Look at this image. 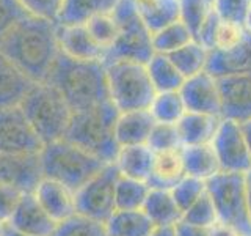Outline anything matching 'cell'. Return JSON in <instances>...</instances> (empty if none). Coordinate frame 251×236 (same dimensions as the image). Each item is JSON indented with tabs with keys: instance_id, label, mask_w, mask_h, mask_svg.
<instances>
[{
	"instance_id": "4316f807",
	"label": "cell",
	"mask_w": 251,
	"mask_h": 236,
	"mask_svg": "<svg viewBox=\"0 0 251 236\" xmlns=\"http://www.w3.org/2000/svg\"><path fill=\"white\" fill-rule=\"evenodd\" d=\"M184 167L188 177L207 181L222 172L212 144L182 147Z\"/></svg>"
},
{
	"instance_id": "ffe728a7",
	"label": "cell",
	"mask_w": 251,
	"mask_h": 236,
	"mask_svg": "<svg viewBox=\"0 0 251 236\" xmlns=\"http://www.w3.org/2000/svg\"><path fill=\"white\" fill-rule=\"evenodd\" d=\"M154 124L155 120L148 109L120 112L115 124V136L118 145H146Z\"/></svg>"
},
{
	"instance_id": "ee69618b",
	"label": "cell",
	"mask_w": 251,
	"mask_h": 236,
	"mask_svg": "<svg viewBox=\"0 0 251 236\" xmlns=\"http://www.w3.org/2000/svg\"><path fill=\"white\" fill-rule=\"evenodd\" d=\"M21 3L33 16L55 21L60 10L61 0H21Z\"/></svg>"
},
{
	"instance_id": "f5cc1de1",
	"label": "cell",
	"mask_w": 251,
	"mask_h": 236,
	"mask_svg": "<svg viewBox=\"0 0 251 236\" xmlns=\"http://www.w3.org/2000/svg\"><path fill=\"white\" fill-rule=\"evenodd\" d=\"M3 232H5V225L0 224V236H3Z\"/></svg>"
},
{
	"instance_id": "1f68e13d",
	"label": "cell",
	"mask_w": 251,
	"mask_h": 236,
	"mask_svg": "<svg viewBox=\"0 0 251 236\" xmlns=\"http://www.w3.org/2000/svg\"><path fill=\"white\" fill-rule=\"evenodd\" d=\"M193 41V35L185 24L177 19L152 33V46L157 54H171Z\"/></svg>"
},
{
	"instance_id": "e0dca14e",
	"label": "cell",
	"mask_w": 251,
	"mask_h": 236,
	"mask_svg": "<svg viewBox=\"0 0 251 236\" xmlns=\"http://www.w3.org/2000/svg\"><path fill=\"white\" fill-rule=\"evenodd\" d=\"M57 39L60 51L68 57L75 60H98L104 63L105 49L94 41L85 24H77V26L57 24Z\"/></svg>"
},
{
	"instance_id": "484cf974",
	"label": "cell",
	"mask_w": 251,
	"mask_h": 236,
	"mask_svg": "<svg viewBox=\"0 0 251 236\" xmlns=\"http://www.w3.org/2000/svg\"><path fill=\"white\" fill-rule=\"evenodd\" d=\"M154 230L143 209H116L105 222L107 236H151Z\"/></svg>"
},
{
	"instance_id": "4dcf8cb0",
	"label": "cell",
	"mask_w": 251,
	"mask_h": 236,
	"mask_svg": "<svg viewBox=\"0 0 251 236\" xmlns=\"http://www.w3.org/2000/svg\"><path fill=\"white\" fill-rule=\"evenodd\" d=\"M155 123H171L176 124L187 112L184 99L179 91H160L155 93V96L149 106Z\"/></svg>"
},
{
	"instance_id": "52a82bcc",
	"label": "cell",
	"mask_w": 251,
	"mask_h": 236,
	"mask_svg": "<svg viewBox=\"0 0 251 236\" xmlns=\"http://www.w3.org/2000/svg\"><path fill=\"white\" fill-rule=\"evenodd\" d=\"M105 68L110 101L120 112L149 109L157 91L145 63L115 61Z\"/></svg>"
},
{
	"instance_id": "d590c367",
	"label": "cell",
	"mask_w": 251,
	"mask_h": 236,
	"mask_svg": "<svg viewBox=\"0 0 251 236\" xmlns=\"http://www.w3.org/2000/svg\"><path fill=\"white\" fill-rule=\"evenodd\" d=\"M50 236H107V232L105 224L82 214H74L73 217L57 224Z\"/></svg>"
},
{
	"instance_id": "6da1fadb",
	"label": "cell",
	"mask_w": 251,
	"mask_h": 236,
	"mask_svg": "<svg viewBox=\"0 0 251 236\" xmlns=\"http://www.w3.org/2000/svg\"><path fill=\"white\" fill-rule=\"evenodd\" d=\"M0 52L35 84L46 82L61 52L57 22L30 14L0 39Z\"/></svg>"
},
{
	"instance_id": "681fc988",
	"label": "cell",
	"mask_w": 251,
	"mask_h": 236,
	"mask_svg": "<svg viewBox=\"0 0 251 236\" xmlns=\"http://www.w3.org/2000/svg\"><path fill=\"white\" fill-rule=\"evenodd\" d=\"M245 183H247V199H248V211L251 219V169L245 173Z\"/></svg>"
},
{
	"instance_id": "5b68a950",
	"label": "cell",
	"mask_w": 251,
	"mask_h": 236,
	"mask_svg": "<svg viewBox=\"0 0 251 236\" xmlns=\"http://www.w3.org/2000/svg\"><path fill=\"white\" fill-rule=\"evenodd\" d=\"M21 109L44 145L65 137L74 114L60 91L47 82L35 84Z\"/></svg>"
},
{
	"instance_id": "bcb514c9",
	"label": "cell",
	"mask_w": 251,
	"mask_h": 236,
	"mask_svg": "<svg viewBox=\"0 0 251 236\" xmlns=\"http://www.w3.org/2000/svg\"><path fill=\"white\" fill-rule=\"evenodd\" d=\"M209 236H240V235L235 230H232L231 227H227L220 222V220H217L214 225L209 227Z\"/></svg>"
},
{
	"instance_id": "277c9868",
	"label": "cell",
	"mask_w": 251,
	"mask_h": 236,
	"mask_svg": "<svg viewBox=\"0 0 251 236\" xmlns=\"http://www.w3.org/2000/svg\"><path fill=\"white\" fill-rule=\"evenodd\" d=\"M39 159L44 178L58 181L74 192L107 165L96 156L65 139L44 145L39 153Z\"/></svg>"
},
{
	"instance_id": "f35d334b",
	"label": "cell",
	"mask_w": 251,
	"mask_h": 236,
	"mask_svg": "<svg viewBox=\"0 0 251 236\" xmlns=\"http://www.w3.org/2000/svg\"><path fill=\"white\" fill-rule=\"evenodd\" d=\"M146 145L151 148L154 153L182 148V142H180V137H179L177 126L171 123H155L151 134H149Z\"/></svg>"
},
{
	"instance_id": "ab89813d",
	"label": "cell",
	"mask_w": 251,
	"mask_h": 236,
	"mask_svg": "<svg viewBox=\"0 0 251 236\" xmlns=\"http://www.w3.org/2000/svg\"><path fill=\"white\" fill-rule=\"evenodd\" d=\"M182 220L190 225L204 227V228L214 225L218 220V217H217V211H215L214 202H212L210 195L206 192L200 200H196L192 206L184 212Z\"/></svg>"
},
{
	"instance_id": "f907efd6",
	"label": "cell",
	"mask_w": 251,
	"mask_h": 236,
	"mask_svg": "<svg viewBox=\"0 0 251 236\" xmlns=\"http://www.w3.org/2000/svg\"><path fill=\"white\" fill-rule=\"evenodd\" d=\"M3 236H28V235H24L18 230H14L10 225H5V232H3Z\"/></svg>"
},
{
	"instance_id": "30bf717a",
	"label": "cell",
	"mask_w": 251,
	"mask_h": 236,
	"mask_svg": "<svg viewBox=\"0 0 251 236\" xmlns=\"http://www.w3.org/2000/svg\"><path fill=\"white\" fill-rule=\"evenodd\" d=\"M43 140L35 132L21 106L0 109V153L39 154Z\"/></svg>"
},
{
	"instance_id": "9a60e30c",
	"label": "cell",
	"mask_w": 251,
	"mask_h": 236,
	"mask_svg": "<svg viewBox=\"0 0 251 236\" xmlns=\"http://www.w3.org/2000/svg\"><path fill=\"white\" fill-rule=\"evenodd\" d=\"M6 225L28 236H50L57 222L38 203L33 192H25L10 224Z\"/></svg>"
},
{
	"instance_id": "ac0fdd59",
	"label": "cell",
	"mask_w": 251,
	"mask_h": 236,
	"mask_svg": "<svg viewBox=\"0 0 251 236\" xmlns=\"http://www.w3.org/2000/svg\"><path fill=\"white\" fill-rule=\"evenodd\" d=\"M206 71L214 77L251 73V33L226 51H209Z\"/></svg>"
},
{
	"instance_id": "2e32d148",
	"label": "cell",
	"mask_w": 251,
	"mask_h": 236,
	"mask_svg": "<svg viewBox=\"0 0 251 236\" xmlns=\"http://www.w3.org/2000/svg\"><path fill=\"white\" fill-rule=\"evenodd\" d=\"M33 194L38 203L57 224L77 214L75 192L68 186L58 183V181L43 178Z\"/></svg>"
},
{
	"instance_id": "c3c4849f",
	"label": "cell",
	"mask_w": 251,
	"mask_h": 236,
	"mask_svg": "<svg viewBox=\"0 0 251 236\" xmlns=\"http://www.w3.org/2000/svg\"><path fill=\"white\" fill-rule=\"evenodd\" d=\"M151 236H177V235H176V227H162V228H155Z\"/></svg>"
},
{
	"instance_id": "74e56055",
	"label": "cell",
	"mask_w": 251,
	"mask_h": 236,
	"mask_svg": "<svg viewBox=\"0 0 251 236\" xmlns=\"http://www.w3.org/2000/svg\"><path fill=\"white\" fill-rule=\"evenodd\" d=\"M170 192L173 195V199H175L176 205L179 206V209L182 211V214H184L196 200H200L201 197L207 192V184H206V181H202L200 178L185 175Z\"/></svg>"
},
{
	"instance_id": "9c48e42d",
	"label": "cell",
	"mask_w": 251,
	"mask_h": 236,
	"mask_svg": "<svg viewBox=\"0 0 251 236\" xmlns=\"http://www.w3.org/2000/svg\"><path fill=\"white\" fill-rule=\"evenodd\" d=\"M120 177V170L112 162L86 181L78 191H75L77 214L105 224L116 211L115 194Z\"/></svg>"
},
{
	"instance_id": "7a4b0ae2",
	"label": "cell",
	"mask_w": 251,
	"mask_h": 236,
	"mask_svg": "<svg viewBox=\"0 0 251 236\" xmlns=\"http://www.w3.org/2000/svg\"><path fill=\"white\" fill-rule=\"evenodd\" d=\"M46 82L60 91L73 112L110 101L107 68L98 60H75L60 52Z\"/></svg>"
},
{
	"instance_id": "44dd1931",
	"label": "cell",
	"mask_w": 251,
	"mask_h": 236,
	"mask_svg": "<svg viewBox=\"0 0 251 236\" xmlns=\"http://www.w3.org/2000/svg\"><path fill=\"white\" fill-rule=\"evenodd\" d=\"M185 175L187 173L184 167L182 148L154 153L152 169L151 175L148 178V186L151 189L171 191Z\"/></svg>"
},
{
	"instance_id": "d6a6232c",
	"label": "cell",
	"mask_w": 251,
	"mask_h": 236,
	"mask_svg": "<svg viewBox=\"0 0 251 236\" xmlns=\"http://www.w3.org/2000/svg\"><path fill=\"white\" fill-rule=\"evenodd\" d=\"M151 191L146 181L120 177L116 183V209H141Z\"/></svg>"
},
{
	"instance_id": "4fadbf2b",
	"label": "cell",
	"mask_w": 251,
	"mask_h": 236,
	"mask_svg": "<svg viewBox=\"0 0 251 236\" xmlns=\"http://www.w3.org/2000/svg\"><path fill=\"white\" fill-rule=\"evenodd\" d=\"M217 79L222 96V117L237 123L251 120V73Z\"/></svg>"
},
{
	"instance_id": "f1b7e54d",
	"label": "cell",
	"mask_w": 251,
	"mask_h": 236,
	"mask_svg": "<svg viewBox=\"0 0 251 236\" xmlns=\"http://www.w3.org/2000/svg\"><path fill=\"white\" fill-rule=\"evenodd\" d=\"M149 77L157 93L160 91H179L184 84V76L179 73L175 63L167 54H154L146 63Z\"/></svg>"
},
{
	"instance_id": "7c38bea8",
	"label": "cell",
	"mask_w": 251,
	"mask_h": 236,
	"mask_svg": "<svg viewBox=\"0 0 251 236\" xmlns=\"http://www.w3.org/2000/svg\"><path fill=\"white\" fill-rule=\"evenodd\" d=\"M180 96L188 112H200L222 117V96H220L218 79L202 71L184 81Z\"/></svg>"
},
{
	"instance_id": "8fae6325",
	"label": "cell",
	"mask_w": 251,
	"mask_h": 236,
	"mask_svg": "<svg viewBox=\"0 0 251 236\" xmlns=\"http://www.w3.org/2000/svg\"><path fill=\"white\" fill-rule=\"evenodd\" d=\"M212 147L222 172L247 173L251 169V156L240 123L223 118L212 140Z\"/></svg>"
},
{
	"instance_id": "b9f144b4",
	"label": "cell",
	"mask_w": 251,
	"mask_h": 236,
	"mask_svg": "<svg viewBox=\"0 0 251 236\" xmlns=\"http://www.w3.org/2000/svg\"><path fill=\"white\" fill-rule=\"evenodd\" d=\"M251 0H214V11L220 19L245 24Z\"/></svg>"
},
{
	"instance_id": "d6986e66",
	"label": "cell",
	"mask_w": 251,
	"mask_h": 236,
	"mask_svg": "<svg viewBox=\"0 0 251 236\" xmlns=\"http://www.w3.org/2000/svg\"><path fill=\"white\" fill-rule=\"evenodd\" d=\"M35 82L0 52V109L21 106Z\"/></svg>"
},
{
	"instance_id": "8992f818",
	"label": "cell",
	"mask_w": 251,
	"mask_h": 236,
	"mask_svg": "<svg viewBox=\"0 0 251 236\" xmlns=\"http://www.w3.org/2000/svg\"><path fill=\"white\" fill-rule=\"evenodd\" d=\"M115 16L120 31L105 52L104 65L115 61H137L146 65L155 54L152 31L141 21L132 0H121L115 10Z\"/></svg>"
},
{
	"instance_id": "ba28073f",
	"label": "cell",
	"mask_w": 251,
	"mask_h": 236,
	"mask_svg": "<svg viewBox=\"0 0 251 236\" xmlns=\"http://www.w3.org/2000/svg\"><path fill=\"white\" fill-rule=\"evenodd\" d=\"M206 184L220 222L231 227L240 236H251L245 173L220 172L207 179Z\"/></svg>"
},
{
	"instance_id": "8d00e7d4",
	"label": "cell",
	"mask_w": 251,
	"mask_h": 236,
	"mask_svg": "<svg viewBox=\"0 0 251 236\" xmlns=\"http://www.w3.org/2000/svg\"><path fill=\"white\" fill-rule=\"evenodd\" d=\"M250 31L247 30L245 24H237L231 21H217L214 30V38H212V49L210 51H226L231 47L240 44L243 39H247Z\"/></svg>"
},
{
	"instance_id": "83f0119b",
	"label": "cell",
	"mask_w": 251,
	"mask_h": 236,
	"mask_svg": "<svg viewBox=\"0 0 251 236\" xmlns=\"http://www.w3.org/2000/svg\"><path fill=\"white\" fill-rule=\"evenodd\" d=\"M132 3L152 33L179 19L177 0H132Z\"/></svg>"
},
{
	"instance_id": "f6af8a7d",
	"label": "cell",
	"mask_w": 251,
	"mask_h": 236,
	"mask_svg": "<svg viewBox=\"0 0 251 236\" xmlns=\"http://www.w3.org/2000/svg\"><path fill=\"white\" fill-rule=\"evenodd\" d=\"M176 235L177 236H209V227H195L180 220L176 225Z\"/></svg>"
},
{
	"instance_id": "d4e9b609",
	"label": "cell",
	"mask_w": 251,
	"mask_h": 236,
	"mask_svg": "<svg viewBox=\"0 0 251 236\" xmlns=\"http://www.w3.org/2000/svg\"><path fill=\"white\" fill-rule=\"evenodd\" d=\"M141 209L145 211V214L155 228L176 227L184 216L173 199L171 192L165 191V189H151Z\"/></svg>"
},
{
	"instance_id": "5bb4252c",
	"label": "cell",
	"mask_w": 251,
	"mask_h": 236,
	"mask_svg": "<svg viewBox=\"0 0 251 236\" xmlns=\"http://www.w3.org/2000/svg\"><path fill=\"white\" fill-rule=\"evenodd\" d=\"M43 178L39 154L0 153V184L14 186L22 192H33Z\"/></svg>"
},
{
	"instance_id": "cb8c5ba5",
	"label": "cell",
	"mask_w": 251,
	"mask_h": 236,
	"mask_svg": "<svg viewBox=\"0 0 251 236\" xmlns=\"http://www.w3.org/2000/svg\"><path fill=\"white\" fill-rule=\"evenodd\" d=\"M154 161V151L148 145H127L120 147V151L115 159V165L120 170L121 177L146 181L151 175Z\"/></svg>"
},
{
	"instance_id": "e575fe53",
	"label": "cell",
	"mask_w": 251,
	"mask_h": 236,
	"mask_svg": "<svg viewBox=\"0 0 251 236\" xmlns=\"http://www.w3.org/2000/svg\"><path fill=\"white\" fill-rule=\"evenodd\" d=\"M85 27L88 30V33L93 36L94 41L100 47H104L105 52L108 47L113 44V41L118 36V31H120L115 11L93 16L91 19L85 22Z\"/></svg>"
},
{
	"instance_id": "f546056e",
	"label": "cell",
	"mask_w": 251,
	"mask_h": 236,
	"mask_svg": "<svg viewBox=\"0 0 251 236\" xmlns=\"http://www.w3.org/2000/svg\"><path fill=\"white\" fill-rule=\"evenodd\" d=\"M168 57L176 65V68L184 76V79H188L195 74L206 71L209 51L193 39V41L187 43L185 46L179 47L177 51L168 54Z\"/></svg>"
},
{
	"instance_id": "7dc6e473",
	"label": "cell",
	"mask_w": 251,
	"mask_h": 236,
	"mask_svg": "<svg viewBox=\"0 0 251 236\" xmlns=\"http://www.w3.org/2000/svg\"><path fill=\"white\" fill-rule=\"evenodd\" d=\"M240 128H242L243 137H245L247 147H248V151H250V156H251V120L240 123Z\"/></svg>"
},
{
	"instance_id": "db71d44e",
	"label": "cell",
	"mask_w": 251,
	"mask_h": 236,
	"mask_svg": "<svg viewBox=\"0 0 251 236\" xmlns=\"http://www.w3.org/2000/svg\"><path fill=\"white\" fill-rule=\"evenodd\" d=\"M177 2H179V0H177Z\"/></svg>"
},
{
	"instance_id": "3957f363",
	"label": "cell",
	"mask_w": 251,
	"mask_h": 236,
	"mask_svg": "<svg viewBox=\"0 0 251 236\" xmlns=\"http://www.w3.org/2000/svg\"><path fill=\"white\" fill-rule=\"evenodd\" d=\"M118 114L120 110L112 101L74 112L63 139L96 156L102 162L112 164L120 151V145L115 136Z\"/></svg>"
},
{
	"instance_id": "7bdbcfd3",
	"label": "cell",
	"mask_w": 251,
	"mask_h": 236,
	"mask_svg": "<svg viewBox=\"0 0 251 236\" xmlns=\"http://www.w3.org/2000/svg\"><path fill=\"white\" fill-rule=\"evenodd\" d=\"M24 194L25 192H22L21 189L14 186L0 184V224H10Z\"/></svg>"
},
{
	"instance_id": "7402d4cb",
	"label": "cell",
	"mask_w": 251,
	"mask_h": 236,
	"mask_svg": "<svg viewBox=\"0 0 251 236\" xmlns=\"http://www.w3.org/2000/svg\"><path fill=\"white\" fill-rule=\"evenodd\" d=\"M222 120L223 117L218 115L188 112L187 110L184 117L176 123L182 147L212 144Z\"/></svg>"
},
{
	"instance_id": "816d5d0a",
	"label": "cell",
	"mask_w": 251,
	"mask_h": 236,
	"mask_svg": "<svg viewBox=\"0 0 251 236\" xmlns=\"http://www.w3.org/2000/svg\"><path fill=\"white\" fill-rule=\"evenodd\" d=\"M245 27H247V30L251 33V10H250V13H248V16H247V21H245Z\"/></svg>"
},
{
	"instance_id": "60d3db41",
	"label": "cell",
	"mask_w": 251,
	"mask_h": 236,
	"mask_svg": "<svg viewBox=\"0 0 251 236\" xmlns=\"http://www.w3.org/2000/svg\"><path fill=\"white\" fill-rule=\"evenodd\" d=\"M30 14L21 0H0V39Z\"/></svg>"
},
{
	"instance_id": "603a6c76",
	"label": "cell",
	"mask_w": 251,
	"mask_h": 236,
	"mask_svg": "<svg viewBox=\"0 0 251 236\" xmlns=\"http://www.w3.org/2000/svg\"><path fill=\"white\" fill-rule=\"evenodd\" d=\"M121 0H61L55 22L60 26L85 24L96 14L113 13Z\"/></svg>"
},
{
	"instance_id": "836d02e7",
	"label": "cell",
	"mask_w": 251,
	"mask_h": 236,
	"mask_svg": "<svg viewBox=\"0 0 251 236\" xmlns=\"http://www.w3.org/2000/svg\"><path fill=\"white\" fill-rule=\"evenodd\" d=\"M214 11V0H179V19L196 39L202 24Z\"/></svg>"
}]
</instances>
